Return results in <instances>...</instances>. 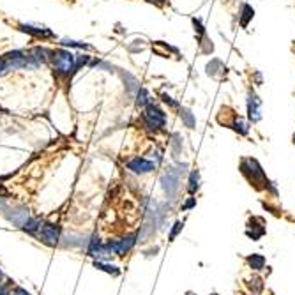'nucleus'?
Segmentation results:
<instances>
[{
	"instance_id": "14",
	"label": "nucleus",
	"mask_w": 295,
	"mask_h": 295,
	"mask_svg": "<svg viewBox=\"0 0 295 295\" xmlns=\"http://www.w3.org/2000/svg\"><path fill=\"white\" fill-rule=\"evenodd\" d=\"M230 128L233 129L235 133H239V135H242V136H246L249 133V128H248V124H246L244 121H242L241 117H235L233 119V122L230 124Z\"/></svg>"
},
{
	"instance_id": "18",
	"label": "nucleus",
	"mask_w": 295,
	"mask_h": 295,
	"mask_svg": "<svg viewBox=\"0 0 295 295\" xmlns=\"http://www.w3.org/2000/svg\"><path fill=\"white\" fill-rule=\"evenodd\" d=\"M182 228H184V223L182 221H177V223L171 226V230H170V235H168V239H170V242H173L175 239H177V235L182 231Z\"/></svg>"
},
{
	"instance_id": "15",
	"label": "nucleus",
	"mask_w": 295,
	"mask_h": 295,
	"mask_svg": "<svg viewBox=\"0 0 295 295\" xmlns=\"http://www.w3.org/2000/svg\"><path fill=\"white\" fill-rule=\"evenodd\" d=\"M253 16H255V11H253V8L251 6H248V4H244L242 6V15H241V25L244 27H248V23H249V20H253Z\"/></svg>"
},
{
	"instance_id": "13",
	"label": "nucleus",
	"mask_w": 295,
	"mask_h": 295,
	"mask_svg": "<svg viewBox=\"0 0 295 295\" xmlns=\"http://www.w3.org/2000/svg\"><path fill=\"white\" fill-rule=\"evenodd\" d=\"M198 189H200V173H198V170H193L191 175H189L188 193H189V195H195Z\"/></svg>"
},
{
	"instance_id": "9",
	"label": "nucleus",
	"mask_w": 295,
	"mask_h": 295,
	"mask_svg": "<svg viewBox=\"0 0 295 295\" xmlns=\"http://www.w3.org/2000/svg\"><path fill=\"white\" fill-rule=\"evenodd\" d=\"M248 113L253 122H258L262 119V115H260V99L255 92H249L248 96Z\"/></svg>"
},
{
	"instance_id": "24",
	"label": "nucleus",
	"mask_w": 295,
	"mask_h": 295,
	"mask_svg": "<svg viewBox=\"0 0 295 295\" xmlns=\"http://www.w3.org/2000/svg\"><path fill=\"white\" fill-rule=\"evenodd\" d=\"M149 2H156V4H164L166 0H149Z\"/></svg>"
},
{
	"instance_id": "4",
	"label": "nucleus",
	"mask_w": 295,
	"mask_h": 295,
	"mask_svg": "<svg viewBox=\"0 0 295 295\" xmlns=\"http://www.w3.org/2000/svg\"><path fill=\"white\" fill-rule=\"evenodd\" d=\"M36 237L39 239L43 244L53 248V246H57L58 241H61V226H58V224H53V223H43Z\"/></svg>"
},
{
	"instance_id": "21",
	"label": "nucleus",
	"mask_w": 295,
	"mask_h": 295,
	"mask_svg": "<svg viewBox=\"0 0 295 295\" xmlns=\"http://www.w3.org/2000/svg\"><path fill=\"white\" fill-rule=\"evenodd\" d=\"M195 205H196V198H193V196H189V200L184 203V205L181 207V209H182V210H188V209H193V207H195Z\"/></svg>"
},
{
	"instance_id": "1",
	"label": "nucleus",
	"mask_w": 295,
	"mask_h": 295,
	"mask_svg": "<svg viewBox=\"0 0 295 295\" xmlns=\"http://www.w3.org/2000/svg\"><path fill=\"white\" fill-rule=\"evenodd\" d=\"M51 61H53V69L58 76L69 78L76 71V57L69 50H57L51 51Z\"/></svg>"
},
{
	"instance_id": "3",
	"label": "nucleus",
	"mask_w": 295,
	"mask_h": 295,
	"mask_svg": "<svg viewBox=\"0 0 295 295\" xmlns=\"http://www.w3.org/2000/svg\"><path fill=\"white\" fill-rule=\"evenodd\" d=\"M142 119H143L145 128L150 129V131H159V129H163L164 124H166V115H164V111L159 110V108L152 103L147 104V106L143 108Z\"/></svg>"
},
{
	"instance_id": "7",
	"label": "nucleus",
	"mask_w": 295,
	"mask_h": 295,
	"mask_svg": "<svg viewBox=\"0 0 295 295\" xmlns=\"http://www.w3.org/2000/svg\"><path fill=\"white\" fill-rule=\"evenodd\" d=\"M179 181H181V171H175L173 168H170V170L163 175L161 182H163V188H164V191L168 193V196H173L175 193L179 191Z\"/></svg>"
},
{
	"instance_id": "25",
	"label": "nucleus",
	"mask_w": 295,
	"mask_h": 295,
	"mask_svg": "<svg viewBox=\"0 0 295 295\" xmlns=\"http://www.w3.org/2000/svg\"><path fill=\"white\" fill-rule=\"evenodd\" d=\"M0 281H2V270H0Z\"/></svg>"
},
{
	"instance_id": "17",
	"label": "nucleus",
	"mask_w": 295,
	"mask_h": 295,
	"mask_svg": "<svg viewBox=\"0 0 295 295\" xmlns=\"http://www.w3.org/2000/svg\"><path fill=\"white\" fill-rule=\"evenodd\" d=\"M138 106L145 108L147 104H150V97H149V92H147L145 89H138Z\"/></svg>"
},
{
	"instance_id": "8",
	"label": "nucleus",
	"mask_w": 295,
	"mask_h": 295,
	"mask_svg": "<svg viewBox=\"0 0 295 295\" xmlns=\"http://www.w3.org/2000/svg\"><path fill=\"white\" fill-rule=\"evenodd\" d=\"M20 30L30 34L32 37H37V39H51V37H55V34L51 32L50 29H46V27H37V25H27V23H22V25H20Z\"/></svg>"
},
{
	"instance_id": "26",
	"label": "nucleus",
	"mask_w": 295,
	"mask_h": 295,
	"mask_svg": "<svg viewBox=\"0 0 295 295\" xmlns=\"http://www.w3.org/2000/svg\"><path fill=\"white\" fill-rule=\"evenodd\" d=\"M251 295H258V293H251Z\"/></svg>"
},
{
	"instance_id": "19",
	"label": "nucleus",
	"mask_w": 295,
	"mask_h": 295,
	"mask_svg": "<svg viewBox=\"0 0 295 295\" xmlns=\"http://www.w3.org/2000/svg\"><path fill=\"white\" fill-rule=\"evenodd\" d=\"M249 288H251L253 291H260V290H263V284H262V279H260V277H253L251 281H249V284H248Z\"/></svg>"
},
{
	"instance_id": "23",
	"label": "nucleus",
	"mask_w": 295,
	"mask_h": 295,
	"mask_svg": "<svg viewBox=\"0 0 295 295\" xmlns=\"http://www.w3.org/2000/svg\"><path fill=\"white\" fill-rule=\"evenodd\" d=\"M11 295H30L29 291L25 290V288H22V286H16V288H13V293Z\"/></svg>"
},
{
	"instance_id": "2",
	"label": "nucleus",
	"mask_w": 295,
	"mask_h": 295,
	"mask_svg": "<svg viewBox=\"0 0 295 295\" xmlns=\"http://www.w3.org/2000/svg\"><path fill=\"white\" fill-rule=\"evenodd\" d=\"M241 171L244 173V177L251 182V186H255L256 189H262V186L260 184H265V188L269 186V181H267V177H265V173H263L260 163L256 159H253V157H246V159H242Z\"/></svg>"
},
{
	"instance_id": "27",
	"label": "nucleus",
	"mask_w": 295,
	"mask_h": 295,
	"mask_svg": "<svg viewBox=\"0 0 295 295\" xmlns=\"http://www.w3.org/2000/svg\"><path fill=\"white\" fill-rule=\"evenodd\" d=\"M212 295H217V293H212Z\"/></svg>"
},
{
	"instance_id": "11",
	"label": "nucleus",
	"mask_w": 295,
	"mask_h": 295,
	"mask_svg": "<svg viewBox=\"0 0 295 295\" xmlns=\"http://www.w3.org/2000/svg\"><path fill=\"white\" fill-rule=\"evenodd\" d=\"M94 267H96L97 270H103V272H108L111 274V276H121V269L115 265H111V263L108 262H99V260H94Z\"/></svg>"
},
{
	"instance_id": "22",
	"label": "nucleus",
	"mask_w": 295,
	"mask_h": 295,
	"mask_svg": "<svg viewBox=\"0 0 295 295\" xmlns=\"http://www.w3.org/2000/svg\"><path fill=\"white\" fill-rule=\"evenodd\" d=\"M163 101H164V103H166V104H170L171 108H179V103H177V101H173L170 96H166V94H164V96H163Z\"/></svg>"
},
{
	"instance_id": "20",
	"label": "nucleus",
	"mask_w": 295,
	"mask_h": 295,
	"mask_svg": "<svg viewBox=\"0 0 295 295\" xmlns=\"http://www.w3.org/2000/svg\"><path fill=\"white\" fill-rule=\"evenodd\" d=\"M62 46H71V48H89V44L80 43V41H69V39H62Z\"/></svg>"
},
{
	"instance_id": "16",
	"label": "nucleus",
	"mask_w": 295,
	"mask_h": 295,
	"mask_svg": "<svg viewBox=\"0 0 295 295\" xmlns=\"http://www.w3.org/2000/svg\"><path fill=\"white\" fill-rule=\"evenodd\" d=\"M181 119H182V122H184V124L188 126L189 129L195 128V124H196L195 115H193L189 110H186V108H182V110H181Z\"/></svg>"
},
{
	"instance_id": "6",
	"label": "nucleus",
	"mask_w": 295,
	"mask_h": 295,
	"mask_svg": "<svg viewBox=\"0 0 295 295\" xmlns=\"http://www.w3.org/2000/svg\"><path fill=\"white\" fill-rule=\"evenodd\" d=\"M126 166H128L129 171H133V173H136V175H145L156 170V163L145 159V157H133V159H129L128 163H126Z\"/></svg>"
},
{
	"instance_id": "12",
	"label": "nucleus",
	"mask_w": 295,
	"mask_h": 295,
	"mask_svg": "<svg viewBox=\"0 0 295 295\" xmlns=\"http://www.w3.org/2000/svg\"><path fill=\"white\" fill-rule=\"evenodd\" d=\"M41 224H43V221H41L39 217H29V219L25 221V224H23L22 228L27 231V233L37 235V231H39Z\"/></svg>"
},
{
	"instance_id": "10",
	"label": "nucleus",
	"mask_w": 295,
	"mask_h": 295,
	"mask_svg": "<svg viewBox=\"0 0 295 295\" xmlns=\"http://www.w3.org/2000/svg\"><path fill=\"white\" fill-rule=\"evenodd\" d=\"M246 263L249 265V269L255 270V272H260V270L265 269V256L260 255V253H253V255H249L248 258H246Z\"/></svg>"
},
{
	"instance_id": "5",
	"label": "nucleus",
	"mask_w": 295,
	"mask_h": 295,
	"mask_svg": "<svg viewBox=\"0 0 295 295\" xmlns=\"http://www.w3.org/2000/svg\"><path fill=\"white\" fill-rule=\"evenodd\" d=\"M110 246V249L113 251L115 256H124L126 253L131 251V248L136 244V235H126L122 239H115V241H108L106 242Z\"/></svg>"
}]
</instances>
